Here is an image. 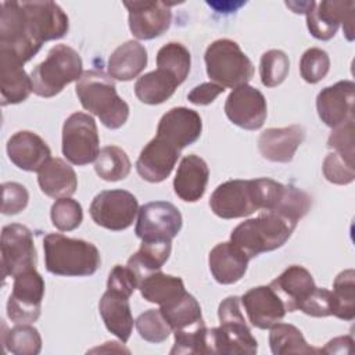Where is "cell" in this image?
<instances>
[{"label":"cell","mask_w":355,"mask_h":355,"mask_svg":"<svg viewBox=\"0 0 355 355\" xmlns=\"http://www.w3.org/2000/svg\"><path fill=\"white\" fill-rule=\"evenodd\" d=\"M139 290L144 300L158 305H165L186 293L180 277L166 275L159 270L143 277L140 280Z\"/></svg>","instance_id":"obj_32"},{"label":"cell","mask_w":355,"mask_h":355,"mask_svg":"<svg viewBox=\"0 0 355 355\" xmlns=\"http://www.w3.org/2000/svg\"><path fill=\"white\" fill-rule=\"evenodd\" d=\"M179 86V82L166 71L157 68L140 76L135 83L136 97L150 105H157L166 101Z\"/></svg>","instance_id":"obj_31"},{"label":"cell","mask_w":355,"mask_h":355,"mask_svg":"<svg viewBox=\"0 0 355 355\" xmlns=\"http://www.w3.org/2000/svg\"><path fill=\"white\" fill-rule=\"evenodd\" d=\"M305 139V129L300 125L269 128L258 139V148L263 158L272 162H290Z\"/></svg>","instance_id":"obj_24"},{"label":"cell","mask_w":355,"mask_h":355,"mask_svg":"<svg viewBox=\"0 0 355 355\" xmlns=\"http://www.w3.org/2000/svg\"><path fill=\"white\" fill-rule=\"evenodd\" d=\"M179 157L178 147L155 136L144 146L136 161L137 173L150 183H159L171 175Z\"/></svg>","instance_id":"obj_19"},{"label":"cell","mask_w":355,"mask_h":355,"mask_svg":"<svg viewBox=\"0 0 355 355\" xmlns=\"http://www.w3.org/2000/svg\"><path fill=\"white\" fill-rule=\"evenodd\" d=\"M0 80L1 105L22 103L32 92V80L25 72L24 64L10 55L0 54Z\"/></svg>","instance_id":"obj_29"},{"label":"cell","mask_w":355,"mask_h":355,"mask_svg":"<svg viewBox=\"0 0 355 355\" xmlns=\"http://www.w3.org/2000/svg\"><path fill=\"white\" fill-rule=\"evenodd\" d=\"M75 90L82 107L97 115L108 129H119L128 121L129 105L118 96L114 80L104 72L85 71Z\"/></svg>","instance_id":"obj_2"},{"label":"cell","mask_w":355,"mask_h":355,"mask_svg":"<svg viewBox=\"0 0 355 355\" xmlns=\"http://www.w3.org/2000/svg\"><path fill=\"white\" fill-rule=\"evenodd\" d=\"M323 175L334 184H348L354 182V157L340 153H330L323 161Z\"/></svg>","instance_id":"obj_46"},{"label":"cell","mask_w":355,"mask_h":355,"mask_svg":"<svg viewBox=\"0 0 355 355\" xmlns=\"http://www.w3.org/2000/svg\"><path fill=\"white\" fill-rule=\"evenodd\" d=\"M226 116L241 129H259L268 115L266 100L254 86L241 85L227 96L225 103Z\"/></svg>","instance_id":"obj_15"},{"label":"cell","mask_w":355,"mask_h":355,"mask_svg":"<svg viewBox=\"0 0 355 355\" xmlns=\"http://www.w3.org/2000/svg\"><path fill=\"white\" fill-rule=\"evenodd\" d=\"M42 47L28 25L21 1H1L0 54L25 64Z\"/></svg>","instance_id":"obj_8"},{"label":"cell","mask_w":355,"mask_h":355,"mask_svg":"<svg viewBox=\"0 0 355 355\" xmlns=\"http://www.w3.org/2000/svg\"><path fill=\"white\" fill-rule=\"evenodd\" d=\"M171 241H141L140 248L128 259V266L141 280L162 268L171 255Z\"/></svg>","instance_id":"obj_34"},{"label":"cell","mask_w":355,"mask_h":355,"mask_svg":"<svg viewBox=\"0 0 355 355\" xmlns=\"http://www.w3.org/2000/svg\"><path fill=\"white\" fill-rule=\"evenodd\" d=\"M241 304L251 324L262 330L279 323L287 312L283 301L270 286L250 288L241 297Z\"/></svg>","instance_id":"obj_21"},{"label":"cell","mask_w":355,"mask_h":355,"mask_svg":"<svg viewBox=\"0 0 355 355\" xmlns=\"http://www.w3.org/2000/svg\"><path fill=\"white\" fill-rule=\"evenodd\" d=\"M208 178L209 169L207 162L196 154L186 155L182 158L173 179L176 196L187 202L198 201L205 193Z\"/></svg>","instance_id":"obj_25"},{"label":"cell","mask_w":355,"mask_h":355,"mask_svg":"<svg viewBox=\"0 0 355 355\" xmlns=\"http://www.w3.org/2000/svg\"><path fill=\"white\" fill-rule=\"evenodd\" d=\"M33 37L43 42L61 39L69 29V21L62 8L54 1H21Z\"/></svg>","instance_id":"obj_16"},{"label":"cell","mask_w":355,"mask_h":355,"mask_svg":"<svg viewBox=\"0 0 355 355\" xmlns=\"http://www.w3.org/2000/svg\"><path fill=\"white\" fill-rule=\"evenodd\" d=\"M284 186L269 178L227 180L214 190L209 207L222 219L243 218L257 211H272L279 204Z\"/></svg>","instance_id":"obj_1"},{"label":"cell","mask_w":355,"mask_h":355,"mask_svg":"<svg viewBox=\"0 0 355 355\" xmlns=\"http://www.w3.org/2000/svg\"><path fill=\"white\" fill-rule=\"evenodd\" d=\"M250 258L232 241L216 244L208 257L209 270L220 284H233L247 272Z\"/></svg>","instance_id":"obj_26"},{"label":"cell","mask_w":355,"mask_h":355,"mask_svg":"<svg viewBox=\"0 0 355 355\" xmlns=\"http://www.w3.org/2000/svg\"><path fill=\"white\" fill-rule=\"evenodd\" d=\"M7 154L15 166L28 172H39L51 158V151L46 141L29 130H19L8 139Z\"/></svg>","instance_id":"obj_22"},{"label":"cell","mask_w":355,"mask_h":355,"mask_svg":"<svg viewBox=\"0 0 355 355\" xmlns=\"http://www.w3.org/2000/svg\"><path fill=\"white\" fill-rule=\"evenodd\" d=\"M89 211L96 225L119 232L133 223L139 212V202L130 191L104 190L93 198Z\"/></svg>","instance_id":"obj_10"},{"label":"cell","mask_w":355,"mask_h":355,"mask_svg":"<svg viewBox=\"0 0 355 355\" xmlns=\"http://www.w3.org/2000/svg\"><path fill=\"white\" fill-rule=\"evenodd\" d=\"M223 92H225V87H222L220 85H216L214 82H207L193 87V90L187 94V98L190 103L196 105H208L214 103L215 98Z\"/></svg>","instance_id":"obj_51"},{"label":"cell","mask_w":355,"mask_h":355,"mask_svg":"<svg viewBox=\"0 0 355 355\" xmlns=\"http://www.w3.org/2000/svg\"><path fill=\"white\" fill-rule=\"evenodd\" d=\"M139 284L140 279L128 265H115L108 275L107 290L130 298V295L139 287Z\"/></svg>","instance_id":"obj_47"},{"label":"cell","mask_w":355,"mask_h":355,"mask_svg":"<svg viewBox=\"0 0 355 355\" xmlns=\"http://www.w3.org/2000/svg\"><path fill=\"white\" fill-rule=\"evenodd\" d=\"M202 121L197 111L186 107L171 108L158 122L157 136L165 139L180 151L198 140Z\"/></svg>","instance_id":"obj_20"},{"label":"cell","mask_w":355,"mask_h":355,"mask_svg":"<svg viewBox=\"0 0 355 355\" xmlns=\"http://www.w3.org/2000/svg\"><path fill=\"white\" fill-rule=\"evenodd\" d=\"M243 4H245V3H243V1H239V3H232V1H222V3H214V1H208V6H211V7H214L216 11H223V12H229V11H236L239 7H241Z\"/></svg>","instance_id":"obj_53"},{"label":"cell","mask_w":355,"mask_h":355,"mask_svg":"<svg viewBox=\"0 0 355 355\" xmlns=\"http://www.w3.org/2000/svg\"><path fill=\"white\" fill-rule=\"evenodd\" d=\"M36 250L32 232L19 223H11L1 230V270L3 277L35 269Z\"/></svg>","instance_id":"obj_14"},{"label":"cell","mask_w":355,"mask_h":355,"mask_svg":"<svg viewBox=\"0 0 355 355\" xmlns=\"http://www.w3.org/2000/svg\"><path fill=\"white\" fill-rule=\"evenodd\" d=\"M333 294L327 288L316 287L308 300L300 306L305 315L313 318H324L333 315Z\"/></svg>","instance_id":"obj_49"},{"label":"cell","mask_w":355,"mask_h":355,"mask_svg":"<svg viewBox=\"0 0 355 355\" xmlns=\"http://www.w3.org/2000/svg\"><path fill=\"white\" fill-rule=\"evenodd\" d=\"M82 67L83 62L76 50L67 44H55L46 60L33 68L32 92L40 97H53L67 85L79 80L83 73Z\"/></svg>","instance_id":"obj_6"},{"label":"cell","mask_w":355,"mask_h":355,"mask_svg":"<svg viewBox=\"0 0 355 355\" xmlns=\"http://www.w3.org/2000/svg\"><path fill=\"white\" fill-rule=\"evenodd\" d=\"M130 166L128 154L118 146L103 147L94 162L96 173L107 182L125 179L130 172Z\"/></svg>","instance_id":"obj_36"},{"label":"cell","mask_w":355,"mask_h":355,"mask_svg":"<svg viewBox=\"0 0 355 355\" xmlns=\"http://www.w3.org/2000/svg\"><path fill=\"white\" fill-rule=\"evenodd\" d=\"M327 147L336 153L354 157V119L334 128L327 140Z\"/></svg>","instance_id":"obj_50"},{"label":"cell","mask_w":355,"mask_h":355,"mask_svg":"<svg viewBox=\"0 0 355 355\" xmlns=\"http://www.w3.org/2000/svg\"><path fill=\"white\" fill-rule=\"evenodd\" d=\"M207 330L202 322L194 327L175 331V344L171 354H208Z\"/></svg>","instance_id":"obj_44"},{"label":"cell","mask_w":355,"mask_h":355,"mask_svg":"<svg viewBox=\"0 0 355 355\" xmlns=\"http://www.w3.org/2000/svg\"><path fill=\"white\" fill-rule=\"evenodd\" d=\"M330 69L329 54L318 47L308 49L300 61V73L308 83H318Z\"/></svg>","instance_id":"obj_45"},{"label":"cell","mask_w":355,"mask_h":355,"mask_svg":"<svg viewBox=\"0 0 355 355\" xmlns=\"http://www.w3.org/2000/svg\"><path fill=\"white\" fill-rule=\"evenodd\" d=\"M4 348L14 355H36L42 349V337L29 323L17 324L3 333Z\"/></svg>","instance_id":"obj_39"},{"label":"cell","mask_w":355,"mask_h":355,"mask_svg":"<svg viewBox=\"0 0 355 355\" xmlns=\"http://www.w3.org/2000/svg\"><path fill=\"white\" fill-rule=\"evenodd\" d=\"M1 189H3L1 212L4 215H15L25 209L29 200V194L25 186L15 182H6L3 183Z\"/></svg>","instance_id":"obj_48"},{"label":"cell","mask_w":355,"mask_h":355,"mask_svg":"<svg viewBox=\"0 0 355 355\" xmlns=\"http://www.w3.org/2000/svg\"><path fill=\"white\" fill-rule=\"evenodd\" d=\"M147 65V50L136 40H128L118 46L108 58L111 78L126 82L136 78Z\"/></svg>","instance_id":"obj_30"},{"label":"cell","mask_w":355,"mask_h":355,"mask_svg":"<svg viewBox=\"0 0 355 355\" xmlns=\"http://www.w3.org/2000/svg\"><path fill=\"white\" fill-rule=\"evenodd\" d=\"M129 12V28L135 37L150 40L161 36L172 22L169 4L164 1H125Z\"/></svg>","instance_id":"obj_17"},{"label":"cell","mask_w":355,"mask_h":355,"mask_svg":"<svg viewBox=\"0 0 355 355\" xmlns=\"http://www.w3.org/2000/svg\"><path fill=\"white\" fill-rule=\"evenodd\" d=\"M159 311L173 333L194 327L204 322L198 301L187 291L176 300L161 305Z\"/></svg>","instance_id":"obj_33"},{"label":"cell","mask_w":355,"mask_h":355,"mask_svg":"<svg viewBox=\"0 0 355 355\" xmlns=\"http://www.w3.org/2000/svg\"><path fill=\"white\" fill-rule=\"evenodd\" d=\"M37 182L46 196L57 200L72 196L78 187L73 168L61 158H50L37 172Z\"/></svg>","instance_id":"obj_27"},{"label":"cell","mask_w":355,"mask_h":355,"mask_svg":"<svg viewBox=\"0 0 355 355\" xmlns=\"http://www.w3.org/2000/svg\"><path fill=\"white\" fill-rule=\"evenodd\" d=\"M53 225L61 232H71L76 229L83 219V211L76 200L69 197L58 198L50 211Z\"/></svg>","instance_id":"obj_43"},{"label":"cell","mask_w":355,"mask_h":355,"mask_svg":"<svg viewBox=\"0 0 355 355\" xmlns=\"http://www.w3.org/2000/svg\"><path fill=\"white\" fill-rule=\"evenodd\" d=\"M297 222L273 211H262L257 218L237 225L230 233V241L248 258L280 248L291 236Z\"/></svg>","instance_id":"obj_3"},{"label":"cell","mask_w":355,"mask_h":355,"mask_svg":"<svg viewBox=\"0 0 355 355\" xmlns=\"http://www.w3.org/2000/svg\"><path fill=\"white\" fill-rule=\"evenodd\" d=\"M46 269L57 276H90L100 263L97 247L80 239L50 233L43 240Z\"/></svg>","instance_id":"obj_4"},{"label":"cell","mask_w":355,"mask_h":355,"mask_svg":"<svg viewBox=\"0 0 355 355\" xmlns=\"http://www.w3.org/2000/svg\"><path fill=\"white\" fill-rule=\"evenodd\" d=\"M290 69V61L282 50H268L262 54L259 62L261 82L266 87H276L284 82Z\"/></svg>","instance_id":"obj_40"},{"label":"cell","mask_w":355,"mask_h":355,"mask_svg":"<svg viewBox=\"0 0 355 355\" xmlns=\"http://www.w3.org/2000/svg\"><path fill=\"white\" fill-rule=\"evenodd\" d=\"M270 351L275 355L286 354H315L319 349L311 347L304 338L300 329L290 323H276L270 327L269 334Z\"/></svg>","instance_id":"obj_35"},{"label":"cell","mask_w":355,"mask_h":355,"mask_svg":"<svg viewBox=\"0 0 355 355\" xmlns=\"http://www.w3.org/2000/svg\"><path fill=\"white\" fill-rule=\"evenodd\" d=\"M283 301L287 312H294L316 288L312 275L304 266L291 265L269 284Z\"/></svg>","instance_id":"obj_23"},{"label":"cell","mask_w":355,"mask_h":355,"mask_svg":"<svg viewBox=\"0 0 355 355\" xmlns=\"http://www.w3.org/2000/svg\"><path fill=\"white\" fill-rule=\"evenodd\" d=\"M207 73L211 80L222 87L236 89L247 85L254 75L251 60L240 46L230 39H218L205 50Z\"/></svg>","instance_id":"obj_7"},{"label":"cell","mask_w":355,"mask_h":355,"mask_svg":"<svg viewBox=\"0 0 355 355\" xmlns=\"http://www.w3.org/2000/svg\"><path fill=\"white\" fill-rule=\"evenodd\" d=\"M311 204L312 198L305 191L294 186H284L283 196L272 211L298 223V220L309 211Z\"/></svg>","instance_id":"obj_41"},{"label":"cell","mask_w":355,"mask_h":355,"mask_svg":"<svg viewBox=\"0 0 355 355\" xmlns=\"http://www.w3.org/2000/svg\"><path fill=\"white\" fill-rule=\"evenodd\" d=\"M355 83L340 80L322 89L316 97V110L322 122L330 128H337L354 119Z\"/></svg>","instance_id":"obj_18"},{"label":"cell","mask_w":355,"mask_h":355,"mask_svg":"<svg viewBox=\"0 0 355 355\" xmlns=\"http://www.w3.org/2000/svg\"><path fill=\"white\" fill-rule=\"evenodd\" d=\"M98 311L108 331L116 336L122 343H126L135 323L129 298L107 290L98 302Z\"/></svg>","instance_id":"obj_28"},{"label":"cell","mask_w":355,"mask_h":355,"mask_svg":"<svg viewBox=\"0 0 355 355\" xmlns=\"http://www.w3.org/2000/svg\"><path fill=\"white\" fill-rule=\"evenodd\" d=\"M135 323L140 337L148 343H162L172 331L159 309L146 311L144 313L139 315Z\"/></svg>","instance_id":"obj_42"},{"label":"cell","mask_w":355,"mask_h":355,"mask_svg":"<svg viewBox=\"0 0 355 355\" xmlns=\"http://www.w3.org/2000/svg\"><path fill=\"white\" fill-rule=\"evenodd\" d=\"M135 233L141 241H171L182 229L179 209L168 201H153L139 209Z\"/></svg>","instance_id":"obj_13"},{"label":"cell","mask_w":355,"mask_h":355,"mask_svg":"<svg viewBox=\"0 0 355 355\" xmlns=\"http://www.w3.org/2000/svg\"><path fill=\"white\" fill-rule=\"evenodd\" d=\"M354 8V1H309L305 15L311 35L319 40H329L343 24L348 40H352Z\"/></svg>","instance_id":"obj_12"},{"label":"cell","mask_w":355,"mask_h":355,"mask_svg":"<svg viewBox=\"0 0 355 355\" xmlns=\"http://www.w3.org/2000/svg\"><path fill=\"white\" fill-rule=\"evenodd\" d=\"M333 316L343 320L355 318V272L354 269L343 270L333 283Z\"/></svg>","instance_id":"obj_37"},{"label":"cell","mask_w":355,"mask_h":355,"mask_svg":"<svg viewBox=\"0 0 355 355\" xmlns=\"http://www.w3.org/2000/svg\"><path fill=\"white\" fill-rule=\"evenodd\" d=\"M354 341L349 336H343V337H336L330 340L324 348H320L319 352H326V354H349L351 347Z\"/></svg>","instance_id":"obj_52"},{"label":"cell","mask_w":355,"mask_h":355,"mask_svg":"<svg viewBox=\"0 0 355 355\" xmlns=\"http://www.w3.org/2000/svg\"><path fill=\"white\" fill-rule=\"evenodd\" d=\"M219 327L207 330L208 354H247L258 351V343L251 334L240 309V298H225L218 308Z\"/></svg>","instance_id":"obj_5"},{"label":"cell","mask_w":355,"mask_h":355,"mask_svg":"<svg viewBox=\"0 0 355 355\" xmlns=\"http://www.w3.org/2000/svg\"><path fill=\"white\" fill-rule=\"evenodd\" d=\"M190 53L180 43L171 42L162 46L157 53V67L171 73L179 82V85H182L186 80L190 72Z\"/></svg>","instance_id":"obj_38"},{"label":"cell","mask_w":355,"mask_h":355,"mask_svg":"<svg viewBox=\"0 0 355 355\" xmlns=\"http://www.w3.org/2000/svg\"><path fill=\"white\" fill-rule=\"evenodd\" d=\"M43 295L44 280L36 269L17 275L7 302V316L15 324L36 322L40 316Z\"/></svg>","instance_id":"obj_11"},{"label":"cell","mask_w":355,"mask_h":355,"mask_svg":"<svg viewBox=\"0 0 355 355\" xmlns=\"http://www.w3.org/2000/svg\"><path fill=\"white\" fill-rule=\"evenodd\" d=\"M100 153L97 125L89 114L73 112L62 126V154L73 165H87Z\"/></svg>","instance_id":"obj_9"}]
</instances>
